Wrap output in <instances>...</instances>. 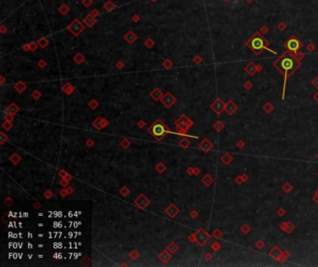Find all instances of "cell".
<instances>
[{
	"mask_svg": "<svg viewBox=\"0 0 318 267\" xmlns=\"http://www.w3.org/2000/svg\"><path fill=\"white\" fill-rule=\"evenodd\" d=\"M148 133H150L157 141H162L168 133H172L167 125H165L161 119H157V121L148 129Z\"/></svg>",
	"mask_w": 318,
	"mask_h": 267,
	"instance_id": "6da1fadb",
	"label": "cell"
},
{
	"mask_svg": "<svg viewBox=\"0 0 318 267\" xmlns=\"http://www.w3.org/2000/svg\"><path fill=\"white\" fill-rule=\"evenodd\" d=\"M174 125H175V130H177V133H174V134L198 139V137H196V136H190V135L186 134V132L189 130V129L193 125V122L190 118H188L185 115H182L181 116H179L177 118V120L174 122Z\"/></svg>",
	"mask_w": 318,
	"mask_h": 267,
	"instance_id": "7a4b0ae2",
	"label": "cell"
},
{
	"mask_svg": "<svg viewBox=\"0 0 318 267\" xmlns=\"http://www.w3.org/2000/svg\"><path fill=\"white\" fill-rule=\"evenodd\" d=\"M295 68V62L294 59L291 57H285L281 59L280 61V69L285 71V74L289 73Z\"/></svg>",
	"mask_w": 318,
	"mask_h": 267,
	"instance_id": "3957f363",
	"label": "cell"
},
{
	"mask_svg": "<svg viewBox=\"0 0 318 267\" xmlns=\"http://www.w3.org/2000/svg\"><path fill=\"white\" fill-rule=\"evenodd\" d=\"M195 236H196V242L200 246H203L210 239V235L203 229H199L196 232Z\"/></svg>",
	"mask_w": 318,
	"mask_h": 267,
	"instance_id": "277c9868",
	"label": "cell"
},
{
	"mask_svg": "<svg viewBox=\"0 0 318 267\" xmlns=\"http://www.w3.org/2000/svg\"><path fill=\"white\" fill-rule=\"evenodd\" d=\"M161 102H162V103H163L166 108H170V107H172V106L176 103V99H175V97H174L172 93L167 92V93H165V94L162 97Z\"/></svg>",
	"mask_w": 318,
	"mask_h": 267,
	"instance_id": "5b68a950",
	"label": "cell"
},
{
	"mask_svg": "<svg viewBox=\"0 0 318 267\" xmlns=\"http://www.w3.org/2000/svg\"><path fill=\"white\" fill-rule=\"evenodd\" d=\"M134 204L137 206L139 209H144L150 204V200L144 195V194H140V195L138 196V197L134 200Z\"/></svg>",
	"mask_w": 318,
	"mask_h": 267,
	"instance_id": "8992f818",
	"label": "cell"
},
{
	"mask_svg": "<svg viewBox=\"0 0 318 267\" xmlns=\"http://www.w3.org/2000/svg\"><path fill=\"white\" fill-rule=\"evenodd\" d=\"M250 47H252V50L254 51H259L265 47L264 41L260 36H256L250 41Z\"/></svg>",
	"mask_w": 318,
	"mask_h": 267,
	"instance_id": "52a82bcc",
	"label": "cell"
},
{
	"mask_svg": "<svg viewBox=\"0 0 318 267\" xmlns=\"http://www.w3.org/2000/svg\"><path fill=\"white\" fill-rule=\"evenodd\" d=\"M84 29L83 25L81 24V22L79 20H75L70 25H69V30L75 35V36H79L80 32H82Z\"/></svg>",
	"mask_w": 318,
	"mask_h": 267,
	"instance_id": "ba28073f",
	"label": "cell"
},
{
	"mask_svg": "<svg viewBox=\"0 0 318 267\" xmlns=\"http://www.w3.org/2000/svg\"><path fill=\"white\" fill-rule=\"evenodd\" d=\"M93 126L97 130H101L102 129L105 128L108 126V121L105 119V118H103L101 116H98L96 117L94 122H93Z\"/></svg>",
	"mask_w": 318,
	"mask_h": 267,
	"instance_id": "9c48e42d",
	"label": "cell"
},
{
	"mask_svg": "<svg viewBox=\"0 0 318 267\" xmlns=\"http://www.w3.org/2000/svg\"><path fill=\"white\" fill-rule=\"evenodd\" d=\"M158 258H159V260H160L163 263L166 264V263H168V262L172 260V254H171V252L166 249V250H164L163 251H162L160 254L158 255Z\"/></svg>",
	"mask_w": 318,
	"mask_h": 267,
	"instance_id": "30bf717a",
	"label": "cell"
},
{
	"mask_svg": "<svg viewBox=\"0 0 318 267\" xmlns=\"http://www.w3.org/2000/svg\"><path fill=\"white\" fill-rule=\"evenodd\" d=\"M211 108H212L216 114H220V113H222V111L225 109V104H224V103H223L220 99H217V100L215 101V103H212Z\"/></svg>",
	"mask_w": 318,
	"mask_h": 267,
	"instance_id": "8fae6325",
	"label": "cell"
},
{
	"mask_svg": "<svg viewBox=\"0 0 318 267\" xmlns=\"http://www.w3.org/2000/svg\"><path fill=\"white\" fill-rule=\"evenodd\" d=\"M165 213H166L170 218H174V217L179 213V209H178L174 204H170V205L165 209Z\"/></svg>",
	"mask_w": 318,
	"mask_h": 267,
	"instance_id": "7c38bea8",
	"label": "cell"
},
{
	"mask_svg": "<svg viewBox=\"0 0 318 267\" xmlns=\"http://www.w3.org/2000/svg\"><path fill=\"white\" fill-rule=\"evenodd\" d=\"M286 46L288 47V50L290 51H297L299 48H300V42L295 39V38H291L287 41L286 43Z\"/></svg>",
	"mask_w": 318,
	"mask_h": 267,
	"instance_id": "4fadbf2b",
	"label": "cell"
},
{
	"mask_svg": "<svg viewBox=\"0 0 318 267\" xmlns=\"http://www.w3.org/2000/svg\"><path fill=\"white\" fill-rule=\"evenodd\" d=\"M199 147H200L202 151H204V152H208V151H210V150L213 148V143H212L208 139H204V140L200 143Z\"/></svg>",
	"mask_w": 318,
	"mask_h": 267,
	"instance_id": "5bb4252c",
	"label": "cell"
},
{
	"mask_svg": "<svg viewBox=\"0 0 318 267\" xmlns=\"http://www.w3.org/2000/svg\"><path fill=\"white\" fill-rule=\"evenodd\" d=\"M150 96L152 97V98L155 100V101H158V100H161L162 97L163 96L162 90L160 88H154L153 91L150 93Z\"/></svg>",
	"mask_w": 318,
	"mask_h": 267,
	"instance_id": "9a60e30c",
	"label": "cell"
},
{
	"mask_svg": "<svg viewBox=\"0 0 318 267\" xmlns=\"http://www.w3.org/2000/svg\"><path fill=\"white\" fill-rule=\"evenodd\" d=\"M225 109H226V112L228 113L229 115H232L236 111L237 107H236V105L232 102H230L229 103H227V105L225 106Z\"/></svg>",
	"mask_w": 318,
	"mask_h": 267,
	"instance_id": "2e32d148",
	"label": "cell"
},
{
	"mask_svg": "<svg viewBox=\"0 0 318 267\" xmlns=\"http://www.w3.org/2000/svg\"><path fill=\"white\" fill-rule=\"evenodd\" d=\"M190 141L187 137H183L182 139L179 141V146H181L184 149L190 147Z\"/></svg>",
	"mask_w": 318,
	"mask_h": 267,
	"instance_id": "e0dca14e",
	"label": "cell"
},
{
	"mask_svg": "<svg viewBox=\"0 0 318 267\" xmlns=\"http://www.w3.org/2000/svg\"><path fill=\"white\" fill-rule=\"evenodd\" d=\"M7 110H8L9 114H11V115H15V114H17V113L19 112L20 108H19V106H18L16 103H10V106L7 108Z\"/></svg>",
	"mask_w": 318,
	"mask_h": 267,
	"instance_id": "ac0fdd59",
	"label": "cell"
},
{
	"mask_svg": "<svg viewBox=\"0 0 318 267\" xmlns=\"http://www.w3.org/2000/svg\"><path fill=\"white\" fill-rule=\"evenodd\" d=\"M201 182H202V183H203L204 185H205L206 187H209V186L213 183L214 180H213V178H212L209 174H206L205 176H204V177L202 178Z\"/></svg>",
	"mask_w": 318,
	"mask_h": 267,
	"instance_id": "d6986e66",
	"label": "cell"
},
{
	"mask_svg": "<svg viewBox=\"0 0 318 267\" xmlns=\"http://www.w3.org/2000/svg\"><path fill=\"white\" fill-rule=\"evenodd\" d=\"M14 88H15V89H16L19 93H21V92H24V91L26 89V85H25L24 82L19 81V82L14 86Z\"/></svg>",
	"mask_w": 318,
	"mask_h": 267,
	"instance_id": "ffe728a7",
	"label": "cell"
},
{
	"mask_svg": "<svg viewBox=\"0 0 318 267\" xmlns=\"http://www.w3.org/2000/svg\"><path fill=\"white\" fill-rule=\"evenodd\" d=\"M178 249H179V247H178V245L175 243V242H172V243H170L169 246L167 247V250H168L172 254L175 253V252L178 250Z\"/></svg>",
	"mask_w": 318,
	"mask_h": 267,
	"instance_id": "44dd1931",
	"label": "cell"
},
{
	"mask_svg": "<svg viewBox=\"0 0 318 267\" xmlns=\"http://www.w3.org/2000/svg\"><path fill=\"white\" fill-rule=\"evenodd\" d=\"M10 162H12L14 165H17V164L21 160V157L17 153H14V154L11 155V156L10 157Z\"/></svg>",
	"mask_w": 318,
	"mask_h": 267,
	"instance_id": "7402d4cb",
	"label": "cell"
},
{
	"mask_svg": "<svg viewBox=\"0 0 318 267\" xmlns=\"http://www.w3.org/2000/svg\"><path fill=\"white\" fill-rule=\"evenodd\" d=\"M155 169H156V171H157L159 173H163V172L166 171V166H165L163 162H161V163H159V164L155 167Z\"/></svg>",
	"mask_w": 318,
	"mask_h": 267,
	"instance_id": "603a6c76",
	"label": "cell"
},
{
	"mask_svg": "<svg viewBox=\"0 0 318 267\" xmlns=\"http://www.w3.org/2000/svg\"><path fill=\"white\" fill-rule=\"evenodd\" d=\"M85 22H86V24H87V25L88 26H93L94 25V23L95 22V19L93 17V16H90V15H89L86 19H85V21H84Z\"/></svg>",
	"mask_w": 318,
	"mask_h": 267,
	"instance_id": "cb8c5ba5",
	"label": "cell"
},
{
	"mask_svg": "<svg viewBox=\"0 0 318 267\" xmlns=\"http://www.w3.org/2000/svg\"><path fill=\"white\" fill-rule=\"evenodd\" d=\"M129 256H130V258H131L132 260H136V259L139 258L140 253H139L137 250H131V251L129 252Z\"/></svg>",
	"mask_w": 318,
	"mask_h": 267,
	"instance_id": "d4e9b609",
	"label": "cell"
},
{
	"mask_svg": "<svg viewBox=\"0 0 318 267\" xmlns=\"http://www.w3.org/2000/svg\"><path fill=\"white\" fill-rule=\"evenodd\" d=\"M120 194L122 197H127L130 194V190H129V188H127V186H122L120 189Z\"/></svg>",
	"mask_w": 318,
	"mask_h": 267,
	"instance_id": "484cf974",
	"label": "cell"
},
{
	"mask_svg": "<svg viewBox=\"0 0 318 267\" xmlns=\"http://www.w3.org/2000/svg\"><path fill=\"white\" fill-rule=\"evenodd\" d=\"M131 145V141L128 139H122L121 141V146L124 149H127Z\"/></svg>",
	"mask_w": 318,
	"mask_h": 267,
	"instance_id": "4316f807",
	"label": "cell"
},
{
	"mask_svg": "<svg viewBox=\"0 0 318 267\" xmlns=\"http://www.w3.org/2000/svg\"><path fill=\"white\" fill-rule=\"evenodd\" d=\"M12 128V122H9V121H7V120H5V122L2 124V129L4 130H10V129Z\"/></svg>",
	"mask_w": 318,
	"mask_h": 267,
	"instance_id": "83f0119b",
	"label": "cell"
},
{
	"mask_svg": "<svg viewBox=\"0 0 318 267\" xmlns=\"http://www.w3.org/2000/svg\"><path fill=\"white\" fill-rule=\"evenodd\" d=\"M73 89H74V88L71 87V85H70L69 83H67V84L63 88V90L65 93H67V94H70V93L73 91Z\"/></svg>",
	"mask_w": 318,
	"mask_h": 267,
	"instance_id": "f1b7e54d",
	"label": "cell"
},
{
	"mask_svg": "<svg viewBox=\"0 0 318 267\" xmlns=\"http://www.w3.org/2000/svg\"><path fill=\"white\" fill-rule=\"evenodd\" d=\"M125 39H126L127 41H129L130 43H132V42H133V41L136 39V36L133 35V34L131 32V33H129V34L125 36Z\"/></svg>",
	"mask_w": 318,
	"mask_h": 267,
	"instance_id": "f546056e",
	"label": "cell"
},
{
	"mask_svg": "<svg viewBox=\"0 0 318 267\" xmlns=\"http://www.w3.org/2000/svg\"><path fill=\"white\" fill-rule=\"evenodd\" d=\"M8 140L9 137L4 132H0V144H4Z\"/></svg>",
	"mask_w": 318,
	"mask_h": 267,
	"instance_id": "4dcf8cb0",
	"label": "cell"
},
{
	"mask_svg": "<svg viewBox=\"0 0 318 267\" xmlns=\"http://www.w3.org/2000/svg\"><path fill=\"white\" fill-rule=\"evenodd\" d=\"M98 105H99V103H98V102L95 101V100H92V101H90V102L89 103V106H90V108H92V109H96V108L98 107Z\"/></svg>",
	"mask_w": 318,
	"mask_h": 267,
	"instance_id": "1f68e13d",
	"label": "cell"
},
{
	"mask_svg": "<svg viewBox=\"0 0 318 267\" xmlns=\"http://www.w3.org/2000/svg\"><path fill=\"white\" fill-rule=\"evenodd\" d=\"M44 197H45V198H47V199H51L53 197V192L51 191V190H47L46 192L44 193Z\"/></svg>",
	"mask_w": 318,
	"mask_h": 267,
	"instance_id": "d6a6232c",
	"label": "cell"
},
{
	"mask_svg": "<svg viewBox=\"0 0 318 267\" xmlns=\"http://www.w3.org/2000/svg\"><path fill=\"white\" fill-rule=\"evenodd\" d=\"M223 127H224V125L222 124V122H220V121H217V122L214 125V129L216 130L217 131H220L223 129Z\"/></svg>",
	"mask_w": 318,
	"mask_h": 267,
	"instance_id": "836d02e7",
	"label": "cell"
},
{
	"mask_svg": "<svg viewBox=\"0 0 318 267\" xmlns=\"http://www.w3.org/2000/svg\"><path fill=\"white\" fill-rule=\"evenodd\" d=\"M75 59V61L78 62V63H82L83 62H84V57L80 54V53H79V54H77L76 55V57L74 58Z\"/></svg>",
	"mask_w": 318,
	"mask_h": 267,
	"instance_id": "e575fe53",
	"label": "cell"
},
{
	"mask_svg": "<svg viewBox=\"0 0 318 267\" xmlns=\"http://www.w3.org/2000/svg\"><path fill=\"white\" fill-rule=\"evenodd\" d=\"M4 204H5L7 207H10V206H12V205H13V200H12V198H10V197H6V198H5V200H4Z\"/></svg>",
	"mask_w": 318,
	"mask_h": 267,
	"instance_id": "d590c367",
	"label": "cell"
},
{
	"mask_svg": "<svg viewBox=\"0 0 318 267\" xmlns=\"http://www.w3.org/2000/svg\"><path fill=\"white\" fill-rule=\"evenodd\" d=\"M137 126H138L139 129L144 130V129H146V127H147V123L145 122V121H144L143 119H141V120H139L138 122H137Z\"/></svg>",
	"mask_w": 318,
	"mask_h": 267,
	"instance_id": "8d00e7d4",
	"label": "cell"
},
{
	"mask_svg": "<svg viewBox=\"0 0 318 267\" xmlns=\"http://www.w3.org/2000/svg\"><path fill=\"white\" fill-rule=\"evenodd\" d=\"M32 97H34L35 100H37V99H39L40 97H41V93H40L39 91H37V90H35V91L32 93Z\"/></svg>",
	"mask_w": 318,
	"mask_h": 267,
	"instance_id": "74e56055",
	"label": "cell"
},
{
	"mask_svg": "<svg viewBox=\"0 0 318 267\" xmlns=\"http://www.w3.org/2000/svg\"><path fill=\"white\" fill-rule=\"evenodd\" d=\"M60 184L63 187V188H66L68 187V184H69V181H67L65 179H62V181L60 182Z\"/></svg>",
	"mask_w": 318,
	"mask_h": 267,
	"instance_id": "f35d334b",
	"label": "cell"
},
{
	"mask_svg": "<svg viewBox=\"0 0 318 267\" xmlns=\"http://www.w3.org/2000/svg\"><path fill=\"white\" fill-rule=\"evenodd\" d=\"M163 65L166 69H169V68H171V67L173 66V63H172L169 60H166V61L163 63Z\"/></svg>",
	"mask_w": 318,
	"mask_h": 267,
	"instance_id": "ab89813d",
	"label": "cell"
},
{
	"mask_svg": "<svg viewBox=\"0 0 318 267\" xmlns=\"http://www.w3.org/2000/svg\"><path fill=\"white\" fill-rule=\"evenodd\" d=\"M38 43H39V45H40L42 47H46V46L48 45V41H47L46 39H45V38L40 39V40L38 41Z\"/></svg>",
	"mask_w": 318,
	"mask_h": 267,
	"instance_id": "60d3db41",
	"label": "cell"
},
{
	"mask_svg": "<svg viewBox=\"0 0 318 267\" xmlns=\"http://www.w3.org/2000/svg\"><path fill=\"white\" fill-rule=\"evenodd\" d=\"M5 119L7 121H9V122H12V121L14 120V115H11V114H9L8 113V115L5 117Z\"/></svg>",
	"mask_w": 318,
	"mask_h": 267,
	"instance_id": "b9f144b4",
	"label": "cell"
},
{
	"mask_svg": "<svg viewBox=\"0 0 318 267\" xmlns=\"http://www.w3.org/2000/svg\"><path fill=\"white\" fill-rule=\"evenodd\" d=\"M94 144V140H92V139H88V140L86 141V145H87L88 147H92Z\"/></svg>",
	"mask_w": 318,
	"mask_h": 267,
	"instance_id": "7bdbcfd3",
	"label": "cell"
},
{
	"mask_svg": "<svg viewBox=\"0 0 318 267\" xmlns=\"http://www.w3.org/2000/svg\"><path fill=\"white\" fill-rule=\"evenodd\" d=\"M68 173H67V171H64V169H61V171H59V176L63 179V178H64L66 175H67Z\"/></svg>",
	"mask_w": 318,
	"mask_h": 267,
	"instance_id": "ee69618b",
	"label": "cell"
},
{
	"mask_svg": "<svg viewBox=\"0 0 318 267\" xmlns=\"http://www.w3.org/2000/svg\"><path fill=\"white\" fill-rule=\"evenodd\" d=\"M187 173H188L189 175H193V174H194V167H190L187 169Z\"/></svg>",
	"mask_w": 318,
	"mask_h": 267,
	"instance_id": "f6af8a7d",
	"label": "cell"
},
{
	"mask_svg": "<svg viewBox=\"0 0 318 267\" xmlns=\"http://www.w3.org/2000/svg\"><path fill=\"white\" fill-rule=\"evenodd\" d=\"M60 194H61V196L63 197H64L66 195H68V193H67V190H66V188H63L61 192H60Z\"/></svg>",
	"mask_w": 318,
	"mask_h": 267,
	"instance_id": "bcb514c9",
	"label": "cell"
},
{
	"mask_svg": "<svg viewBox=\"0 0 318 267\" xmlns=\"http://www.w3.org/2000/svg\"><path fill=\"white\" fill-rule=\"evenodd\" d=\"M190 216H191V218H193V219H195V218L198 216V212H197L196 210H192V211L190 212Z\"/></svg>",
	"mask_w": 318,
	"mask_h": 267,
	"instance_id": "7dc6e473",
	"label": "cell"
},
{
	"mask_svg": "<svg viewBox=\"0 0 318 267\" xmlns=\"http://www.w3.org/2000/svg\"><path fill=\"white\" fill-rule=\"evenodd\" d=\"M66 190H67L68 195H71V194L74 192V188H72V187H70V186H68V187L66 188Z\"/></svg>",
	"mask_w": 318,
	"mask_h": 267,
	"instance_id": "c3c4849f",
	"label": "cell"
},
{
	"mask_svg": "<svg viewBox=\"0 0 318 267\" xmlns=\"http://www.w3.org/2000/svg\"><path fill=\"white\" fill-rule=\"evenodd\" d=\"M34 207H35V209H41L42 205H41V203H39V202H36V203L34 204Z\"/></svg>",
	"mask_w": 318,
	"mask_h": 267,
	"instance_id": "681fc988",
	"label": "cell"
},
{
	"mask_svg": "<svg viewBox=\"0 0 318 267\" xmlns=\"http://www.w3.org/2000/svg\"><path fill=\"white\" fill-rule=\"evenodd\" d=\"M189 238H190V240L191 242H194V241H196V236H195V235H194V234L190 235L189 236Z\"/></svg>",
	"mask_w": 318,
	"mask_h": 267,
	"instance_id": "f907efd6",
	"label": "cell"
},
{
	"mask_svg": "<svg viewBox=\"0 0 318 267\" xmlns=\"http://www.w3.org/2000/svg\"><path fill=\"white\" fill-rule=\"evenodd\" d=\"M38 64H39L40 68H44L45 66H46V62H45L44 61H40V62Z\"/></svg>",
	"mask_w": 318,
	"mask_h": 267,
	"instance_id": "816d5d0a",
	"label": "cell"
},
{
	"mask_svg": "<svg viewBox=\"0 0 318 267\" xmlns=\"http://www.w3.org/2000/svg\"><path fill=\"white\" fill-rule=\"evenodd\" d=\"M63 179H65V180H67V181H71V179H72V176L70 175V174H67L64 178H63Z\"/></svg>",
	"mask_w": 318,
	"mask_h": 267,
	"instance_id": "f5cc1de1",
	"label": "cell"
},
{
	"mask_svg": "<svg viewBox=\"0 0 318 267\" xmlns=\"http://www.w3.org/2000/svg\"><path fill=\"white\" fill-rule=\"evenodd\" d=\"M200 172L201 171H200V169L198 167H194V175H198Z\"/></svg>",
	"mask_w": 318,
	"mask_h": 267,
	"instance_id": "db71d44e",
	"label": "cell"
},
{
	"mask_svg": "<svg viewBox=\"0 0 318 267\" xmlns=\"http://www.w3.org/2000/svg\"><path fill=\"white\" fill-rule=\"evenodd\" d=\"M117 66H118L119 69H121V68H122V63H121V62H119V63L117 64Z\"/></svg>",
	"mask_w": 318,
	"mask_h": 267,
	"instance_id": "11a10c76",
	"label": "cell"
},
{
	"mask_svg": "<svg viewBox=\"0 0 318 267\" xmlns=\"http://www.w3.org/2000/svg\"><path fill=\"white\" fill-rule=\"evenodd\" d=\"M315 99L318 101V93H317V94H316V96H315Z\"/></svg>",
	"mask_w": 318,
	"mask_h": 267,
	"instance_id": "9f6ffc18",
	"label": "cell"
}]
</instances>
